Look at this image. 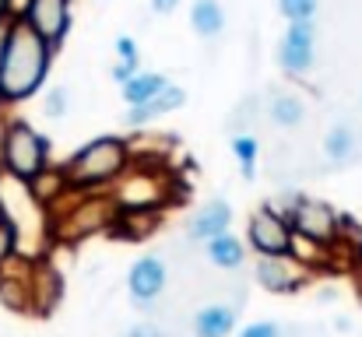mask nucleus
Wrapping results in <instances>:
<instances>
[{
  "label": "nucleus",
  "mask_w": 362,
  "mask_h": 337,
  "mask_svg": "<svg viewBox=\"0 0 362 337\" xmlns=\"http://www.w3.org/2000/svg\"><path fill=\"white\" fill-rule=\"evenodd\" d=\"M359 106H362V95H359Z\"/></svg>",
  "instance_id": "7c9ffc66"
},
{
  "label": "nucleus",
  "mask_w": 362,
  "mask_h": 337,
  "mask_svg": "<svg viewBox=\"0 0 362 337\" xmlns=\"http://www.w3.org/2000/svg\"><path fill=\"white\" fill-rule=\"evenodd\" d=\"M292 235H296L292 222L278 208H271V204L257 208L250 215V222H246V242L260 256H281V253H288L292 249Z\"/></svg>",
  "instance_id": "423d86ee"
},
{
  "label": "nucleus",
  "mask_w": 362,
  "mask_h": 337,
  "mask_svg": "<svg viewBox=\"0 0 362 337\" xmlns=\"http://www.w3.org/2000/svg\"><path fill=\"white\" fill-rule=\"evenodd\" d=\"M117 208L123 211H158L162 204H169V179L158 169H130L117 179Z\"/></svg>",
  "instance_id": "39448f33"
},
{
  "label": "nucleus",
  "mask_w": 362,
  "mask_h": 337,
  "mask_svg": "<svg viewBox=\"0 0 362 337\" xmlns=\"http://www.w3.org/2000/svg\"><path fill=\"white\" fill-rule=\"evenodd\" d=\"M240 324V309L233 302H215L194 313V334L197 337H229Z\"/></svg>",
  "instance_id": "dca6fc26"
},
{
  "label": "nucleus",
  "mask_w": 362,
  "mask_h": 337,
  "mask_svg": "<svg viewBox=\"0 0 362 337\" xmlns=\"http://www.w3.org/2000/svg\"><path fill=\"white\" fill-rule=\"evenodd\" d=\"M46 158H49V144L32 123L14 119V123L4 126V134H0V162H4V169L14 179L32 183L46 169Z\"/></svg>",
  "instance_id": "7ed1b4c3"
},
{
  "label": "nucleus",
  "mask_w": 362,
  "mask_h": 337,
  "mask_svg": "<svg viewBox=\"0 0 362 337\" xmlns=\"http://www.w3.org/2000/svg\"><path fill=\"white\" fill-rule=\"evenodd\" d=\"M14 249H18V225L0 211V260H7Z\"/></svg>",
  "instance_id": "a878e982"
},
{
  "label": "nucleus",
  "mask_w": 362,
  "mask_h": 337,
  "mask_svg": "<svg viewBox=\"0 0 362 337\" xmlns=\"http://www.w3.org/2000/svg\"><path fill=\"white\" fill-rule=\"evenodd\" d=\"M88 190H78L74 187V197L71 204L60 211V218H53V232L60 242H81L88 235H95L99 228H110L117 218V197L106 194V197H85Z\"/></svg>",
  "instance_id": "20e7f679"
},
{
  "label": "nucleus",
  "mask_w": 362,
  "mask_h": 337,
  "mask_svg": "<svg viewBox=\"0 0 362 337\" xmlns=\"http://www.w3.org/2000/svg\"><path fill=\"white\" fill-rule=\"evenodd\" d=\"M187 102V92L180 88V85H165L151 102H141V106H130L127 116H123V123L127 126H144V123H151V119H158V116H165V112H176L180 106Z\"/></svg>",
  "instance_id": "ddd939ff"
},
{
  "label": "nucleus",
  "mask_w": 362,
  "mask_h": 337,
  "mask_svg": "<svg viewBox=\"0 0 362 337\" xmlns=\"http://www.w3.org/2000/svg\"><path fill=\"white\" fill-rule=\"evenodd\" d=\"M117 64H130L141 71V46L134 35H117Z\"/></svg>",
  "instance_id": "b1692460"
},
{
  "label": "nucleus",
  "mask_w": 362,
  "mask_h": 337,
  "mask_svg": "<svg viewBox=\"0 0 362 337\" xmlns=\"http://www.w3.org/2000/svg\"><path fill=\"white\" fill-rule=\"evenodd\" d=\"M158 228V211H117V218L110 225V232L123 239V242H137V239H148L155 235Z\"/></svg>",
  "instance_id": "6ab92c4d"
},
{
  "label": "nucleus",
  "mask_w": 362,
  "mask_h": 337,
  "mask_svg": "<svg viewBox=\"0 0 362 337\" xmlns=\"http://www.w3.org/2000/svg\"><path fill=\"white\" fill-rule=\"evenodd\" d=\"M7 14H11V0H0V25L7 21Z\"/></svg>",
  "instance_id": "c756f323"
},
{
  "label": "nucleus",
  "mask_w": 362,
  "mask_h": 337,
  "mask_svg": "<svg viewBox=\"0 0 362 337\" xmlns=\"http://www.w3.org/2000/svg\"><path fill=\"white\" fill-rule=\"evenodd\" d=\"M229 151L236 155L243 179L250 183V179L257 176V151H260V141H257V134H253V130H240V134H233V141H229Z\"/></svg>",
  "instance_id": "4be33fe9"
},
{
  "label": "nucleus",
  "mask_w": 362,
  "mask_h": 337,
  "mask_svg": "<svg viewBox=\"0 0 362 337\" xmlns=\"http://www.w3.org/2000/svg\"><path fill=\"white\" fill-rule=\"evenodd\" d=\"M267 119L274 126H281V130H296L306 119V102L299 95H292V92H274L271 102H267Z\"/></svg>",
  "instance_id": "aec40b11"
},
{
  "label": "nucleus",
  "mask_w": 362,
  "mask_h": 337,
  "mask_svg": "<svg viewBox=\"0 0 362 337\" xmlns=\"http://www.w3.org/2000/svg\"><path fill=\"white\" fill-rule=\"evenodd\" d=\"M190 28L197 39L215 42L226 32V7L218 0H194L190 4Z\"/></svg>",
  "instance_id": "f3484780"
},
{
  "label": "nucleus",
  "mask_w": 362,
  "mask_h": 337,
  "mask_svg": "<svg viewBox=\"0 0 362 337\" xmlns=\"http://www.w3.org/2000/svg\"><path fill=\"white\" fill-rule=\"evenodd\" d=\"M253 281L271 292V295H292L299 292L306 281H310V267L299 264L292 253H281V256H260L257 267H253Z\"/></svg>",
  "instance_id": "1a4fd4ad"
},
{
  "label": "nucleus",
  "mask_w": 362,
  "mask_h": 337,
  "mask_svg": "<svg viewBox=\"0 0 362 337\" xmlns=\"http://www.w3.org/2000/svg\"><path fill=\"white\" fill-rule=\"evenodd\" d=\"M123 337H165V331H162L158 324H151V320H141V324H134Z\"/></svg>",
  "instance_id": "cd10ccee"
},
{
  "label": "nucleus",
  "mask_w": 362,
  "mask_h": 337,
  "mask_svg": "<svg viewBox=\"0 0 362 337\" xmlns=\"http://www.w3.org/2000/svg\"><path fill=\"white\" fill-rule=\"evenodd\" d=\"M127 165H130L127 141L106 134V137H95L85 148H78L71 155V162L64 165V176L78 190H99L106 183H117L123 172H127Z\"/></svg>",
  "instance_id": "f03ea898"
},
{
  "label": "nucleus",
  "mask_w": 362,
  "mask_h": 337,
  "mask_svg": "<svg viewBox=\"0 0 362 337\" xmlns=\"http://www.w3.org/2000/svg\"><path fill=\"white\" fill-rule=\"evenodd\" d=\"M60 299H64L60 274L49 264H35V271H32V313L35 317H49Z\"/></svg>",
  "instance_id": "4468645a"
},
{
  "label": "nucleus",
  "mask_w": 362,
  "mask_h": 337,
  "mask_svg": "<svg viewBox=\"0 0 362 337\" xmlns=\"http://www.w3.org/2000/svg\"><path fill=\"white\" fill-rule=\"evenodd\" d=\"M278 11L285 21H310L320 11V0H278Z\"/></svg>",
  "instance_id": "5701e85b"
},
{
  "label": "nucleus",
  "mask_w": 362,
  "mask_h": 337,
  "mask_svg": "<svg viewBox=\"0 0 362 337\" xmlns=\"http://www.w3.org/2000/svg\"><path fill=\"white\" fill-rule=\"evenodd\" d=\"M204 256H208V264H211V267L240 271L243 264H246V242L236 239L233 232H222V235H215V239H208V242H204Z\"/></svg>",
  "instance_id": "a211bd4d"
},
{
  "label": "nucleus",
  "mask_w": 362,
  "mask_h": 337,
  "mask_svg": "<svg viewBox=\"0 0 362 337\" xmlns=\"http://www.w3.org/2000/svg\"><path fill=\"white\" fill-rule=\"evenodd\" d=\"M53 46L18 14L7 18V39L0 49V102H21L35 95L49 74Z\"/></svg>",
  "instance_id": "f257e3e1"
},
{
  "label": "nucleus",
  "mask_w": 362,
  "mask_h": 337,
  "mask_svg": "<svg viewBox=\"0 0 362 337\" xmlns=\"http://www.w3.org/2000/svg\"><path fill=\"white\" fill-rule=\"evenodd\" d=\"M21 18L57 49L71 28V0H25Z\"/></svg>",
  "instance_id": "9b49d317"
},
{
  "label": "nucleus",
  "mask_w": 362,
  "mask_h": 337,
  "mask_svg": "<svg viewBox=\"0 0 362 337\" xmlns=\"http://www.w3.org/2000/svg\"><path fill=\"white\" fill-rule=\"evenodd\" d=\"M229 225H233V208H229V201L211 197V201H208V204H201V211L190 218V239L208 242V239H215V235L229 232Z\"/></svg>",
  "instance_id": "f8f14e48"
},
{
  "label": "nucleus",
  "mask_w": 362,
  "mask_h": 337,
  "mask_svg": "<svg viewBox=\"0 0 362 337\" xmlns=\"http://www.w3.org/2000/svg\"><path fill=\"white\" fill-rule=\"evenodd\" d=\"M165 285H169V267H165V260L155 256V253L137 256V260L130 264V271H127V295H130V302H134L141 313H151V306H155V299L165 292Z\"/></svg>",
  "instance_id": "6e6552de"
},
{
  "label": "nucleus",
  "mask_w": 362,
  "mask_h": 337,
  "mask_svg": "<svg viewBox=\"0 0 362 337\" xmlns=\"http://www.w3.org/2000/svg\"><path fill=\"white\" fill-rule=\"evenodd\" d=\"M288 222H292V232L313 239V242H324V246H334L338 242V222L341 215L324 204V201H313V197H299L296 208L288 211Z\"/></svg>",
  "instance_id": "9d476101"
},
{
  "label": "nucleus",
  "mask_w": 362,
  "mask_h": 337,
  "mask_svg": "<svg viewBox=\"0 0 362 337\" xmlns=\"http://www.w3.org/2000/svg\"><path fill=\"white\" fill-rule=\"evenodd\" d=\"M67 102H71L67 88H49L46 92V102H42V112L49 119H60V116H67Z\"/></svg>",
  "instance_id": "393cba45"
},
{
  "label": "nucleus",
  "mask_w": 362,
  "mask_h": 337,
  "mask_svg": "<svg viewBox=\"0 0 362 337\" xmlns=\"http://www.w3.org/2000/svg\"><path fill=\"white\" fill-rule=\"evenodd\" d=\"M148 7H151V14H173L180 7V0H148Z\"/></svg>",
  "instance_id": "c85d7f7f"
},
{
  "label": "nucleus",
  "mask_w": 362,
  "mask_h": 337,
  "mask_svg": "<svg viewBox=\"0 0 362 337\" xmlns=\"http://www.w3.org/2000/svg\"><path fill=\"white\" fill-rule=\"evenodd\" d=\"M278 64L292 78H303V74L313 71V64H317V25H313V18L310 21H288V28L278 42Z\"/></svg>",
  "instance_id": "0eeeda50"
},
{
  "label": "nucleus",
  "mask_w": 362,
  "mask_h": 337,
  "mask_svg": "<svg viewBox=\"0 0 362 337\" xmlns=\"http://www.w3.org/2000/svg\"><path fill=\"white\" fill-rule=\"evenodd\" d=\"M236 337H285V331L274 320H257V324H246Z\"/></svg>",
  "instance_id": "bb28decb"
},
{
  "label": "nucleus",
  "mask_w": 362,
  "mask_h": 337,
  "mask_svg": "<svg viewBox=\"0 0 362 337\" xmlns=\"http://www.w3.org/2000/svg\"><path fill=\"white\" fill-rule=\"evenodd\" d=\"M165 85H169L165 74H158V71H137L130 81H123L120 85V95H123L127 106H141V102H151Z\"/></svg>",
  "instance_id": "412c9836"
},
{
  "label": "nucleus",
  "mask_w": 362,
  "mask_h": 337,
  "mask_svg": "<svg viewBox=\"0 0 362 337\" xmlns=\"http://www.w3.org/2000/svg\"><path fill=\"white\" fill-rule=\"evenodd\" d=\"M324 158H327V165H334V169H345V165H352L356 158H359V134H356V126L352 123H334L331 130H327V137H324Z\"/></svg>",
  "instance_id": "2eb2a0df"
}]
</instances>
